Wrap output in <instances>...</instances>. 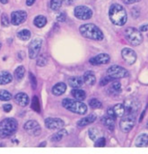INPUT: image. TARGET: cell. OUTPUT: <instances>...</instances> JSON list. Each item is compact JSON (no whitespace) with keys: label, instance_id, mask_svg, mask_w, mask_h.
Segmentation results:
<instances>
[{"label":"cell","instance_id":"4316f807","mask_svg":"<svg viewBox=\"0 0 148 154\" xmlns=\"http://www.w3.org/2000/svg\"><path fill=\"white\" fill-rule=\"evenodd\" d=\"M114 112H115L117 117L122 118L125 113V106L122 104H117L114 106V107L113 108Z\"/></svg>","mask_w":148,"mask_h":154},{"label":"cell","instance_id":"603a6c76","mask_svg":"<svg viewBox=\"0 0 148 154\" xmlns=\"http://www.w3.org/2000/svg\"><path fill=\"white\" fill-rule=\"evenodd\" d=\"M102 123L110 131L114 130V127H115V119H113V118H111L109 116H106V117H104L102 119Z\"/></svg>","mask_w":148,"mask_h":154},{"label":"cell","instance_id":"816d5d0a","mask_svg":"<svg viewBox=\"0 0 148 154\" xmlns=\"http://www.w3.org/2000/svg\"><path fill=\"white\" fill-rule=\"evenodd\" d=\"M1 47H2V45H1V43H0V49H1Z\"/></svg>","mask_w":148,"mask_h":154},{"label":"cell","instance_id":"f907efd6","mask_svg":"<svg viewBox=\"0 0 148 154\" xmlns=\"http://www.w3.org/2000/svg\"><path fill=\"white\" fill-rule=\"evenodd\" d=\"M146 128L148 129V122H147V124H146Z\"/></svg>","mask_w":148,"mask_h":154},{"label":"cell","instance_id":"ee69618b","mask_svg":"<svg viewBox=\"0 0 148 154\" xmlns=\"http://www.w3.org/2000/svg\"><path fill=\"white\" fill-rule=\"evenodd\" d=\"M140 0H123V2L125 5H132L134 3H137V2H140Z\"/></svg>","mask_w":148,"mask_h":154},{"label":"cell","instance_id":"4dcf8cb0","mask_svg":"<svg viewBox=\"0 0 148 154\" xmlns=\"http://www.w3.org/2000/svg\"><path fill=\"white\" fill-rule=\"evenodd\" d=\"M62 3H63L62 0H51L50 2L51 9L53 11H58L62 6Z\"/></svg>","mask_w":148,"mask_h":154},{"label":"cell","instance_id":"7a4b0ae2","mask_svg":"<svg viewBox=\"0 0 148 154\" xmlns=\"http://www.w3.org/2000/svg\"><path fill=\"white\" fill-rule=\"evenodd\" d=\"M79 32L83 37L89 39L100 41L104 38V34L102 31L97 25L93 24H83L79 28Z\"/></svg>","mask_w":148,"mask_h":154},{"label":"cell","instance_id":"9a60e30c","mask_svg":"<svg viewBox=\"0 0 148 154\" xmlns=\"http://www.w3.org/2000/svg\"><path fill=\"white\" fill-rule=\"evenodd\" d=\"M91 65H106L110 62V56L106 53H101L95 57H91L89 60Z\"/></svg>","mask_w":148,"mask_h":154},{"label":"cell","instance_id":"9c48e42d","mask_svg":"<svg viewBox=\"0 0 148 154\" xmlns=\"http://www.w3.org/2000/svg\"><path fill=\"white\" fill-rule=\"evenodd\" d=\"M42 39L39 38H34L29 45V57L34 59L38 57L39 53L42 47Z\"/></svg>","mask_w":148,"mask_h":154},{"label":"cell","instance_id":"e0dca14e","mask_svg":"<svg viewBox=\"0 0 148 154\" xmlns=\"http://www.w3.org/2000/svg\"><path fill=\"white\" fill-rule=\"evenodd\" d=\"M97 119V116L95 114H91V115H88L86 117H85L84 119H81L78 122V125L79 127H84V126H86L88 125H91L92 124L93 122L96 120Z\"/></svg>","mask_w":148,"mask_h":154},{"label":"cell","instance_id":"7c38bea8","mask_svg":"<svg viewBox=\"0 0 148 154\" xmlns=\"http://www.w3.org/2000/svg\"><path fill=\"white\" fill-rule=\"evenodd\" d=\"M121 56L124 61L128 65H133L137 60V54L136 52L130 48H124L121 51Z\"/></svg>","mask_w":148,"mask_h":154},{"label":"cell","instance_id":"d6986e66","mask_svg":"<svg viewBox=\"0 0 148 154\" xmlns=\"http://www.w3.org/2000/svg\"><path fill=\"white\" fill-rule=\"evenodd\" d=\"M83 79H84V83L87 84L88 85H94L96 83L95 74L91 71H87L85 72L83 76Z\"/></svg>","mask_w":148,"mask_h":154},{"label":"cell","instance_id":"7bdbcfd3","mask_svg":"<svg viewBox=\"0 0 148 154\" xmlns=\"http://www.w3.org/2000/svg\"><path fill=\"white\" fill-rule=\"evenodd\" d=\"M3 109H4V111L5 112H10L11 111V109H12V106L11 104H5L3 106Z\"/></svg>","mask_w":148,"mask_h":154},{"label":"cell","instance_id":"4fadbf2b","mask_svg":"<svg viewBox=\"0 0 148 154\" xmlns=\"http://www.w3.org/2000/svg\"><path fill=\"white\" fill-rule=\"evenodd\" d=\"M45 125L46 128L50 130L61 129L65 125V122L58 118H48L45 120Z\"/></svg>","mask_w":148,"mask_h":154},{"label":"cell","instance_id":"bcb514c9","mask_svg":"<svg viewBox=\"0 0 148 154\" xmlns=\"http://www.w3.org/2000/svg\"><path fill=\"white\" fill-rule=\"evenodd\" d=\"M65 4H66L67 5H72L74 3L75 0H62Z\"/></svg>","mask_w":148,"mask_h":154},{"label":"cell","instance_id":"d590c367","mask_svg":"<svg viewBox=\"0 0 148 154\" xmlns=\"http://www.w3.org/2000/svg\"><path fill=\"white\" fill-rule=\"evenodd\" d=\"M106 138H103V137H99V138H97L96 140H95V144H94V146L95 147H104V146H106Z\"/></svg>","mask_w":148,"mask_h":154},{"label":"cell","instance_id":"e575fe53","mask_svg":"<svg viewBox=\"0 0 148 154\" xmlns=\"http://www.w3.org/2000/svg\"><path fill=\"white\" fill-rule=\"evenodd\" d=\"M89 105H90V106L92 109H99V108L102 107V103L99 100L96 99V98L91 99L90 101H89Z\"/></svg>","mask_w":148,"mask_h":154},{"label":"cell","instance_id":"52a82bcc","mask_svg":"<svg viewBox=\"0 0 148 154\" xmlns=\"http://www.w3.org/2000/svg\"><path fill=\"white\" fill-rule=\"evenodd\" d=\"M135 123H136L135 115L127 114L125 117H124L123 119L120 120V123H119L120 130L124 132H129L133 128Z\"/></svg>","mask_w":148,"mask_h":154},{"label":"cell","instance_id":"2e32d148","mask_svg":"<svg viewBox=\"0 0 148 154\" xmlns=\"http://www.w3.org/2000/svg\"><path fill=\"white\" fill-rule=\"evenodd\" d=\"M15 101L20 106H26L29 104V97L24 92H19L15 96Z\"/></svg>","mask_w":148,"mask_h":154},{"label":"cell","instance_id":"ab89813d","mask_svg":"<svg viewBox=\"0 0 148 154\" xmlns=\"http://www.w3.org/2000/svg\"><path fill=\"white\" fill-rule=\"evenodd\" d=\"M29 76H30L29 78H30V80H31V84H32V89H36V87H37V79H36V77L32 72L29 74Z\"/></svg>","mask_w":148,"mask_h":154},{"label":"cell","instance_id":"8fae6325","mask_svg":"<svg viewBox=\"0 0 148 154\" xmlns=\"http://www.w3.org/2000/svg\"><path fill=\"white\" fill-rule=\"evenodd\" d=\"M24 129L32 136H39L41 131L39 124L35 120H29L26 122L24 125Z\"/></svg>","mask_w":148,"mask_h":154},{"label":"cell","instance_id":"836d02e7","mask_svg":"<svg viewBox=\"0 0 148 154\" xmlns=\"http://www.w3.org/2000/svg\"><path fill=\"white\" fill-rule=\"evenodd\" d=\"M99 134H100V132L97 128H91L89 130V137L93 141H95L97 138H99Z\"/></svg>","mask_w":148,"mask_h":154},{"label":"cell","instance_id":"3957f363","mask_svg":"<svg viewBox=\"0 0 148 154\" xmlns=\"http://www.w3.org/2000/svg\"><path fill=\"white\" fill-rule=\"evenodd\" d=\"M17 130V122L15 119L8 118L0 122V138H5L13 135Z\"/></svg>","mask_w":148,"mask_h":154},{"label":"cell","instance_id":"f1b7e54d","mask_svg":"<svg viewBox=\"0 0 148 154\" xmlns=\"http://www.w3.org/2000/svg\"><path fill=\"white\" fill-rule=\"evenodd\" d=\"M47 23V19L46 17L44 16H38L34 19V24L38 27V28H42L44 27Z\"/></svg>","mask_w":148,"mask_h":154},{"label":"cell","instance_id":"d6a6232c","mask_svg":"<svg viewBox=\"0 0 148 154\" xmlns=\"http://www.w3.org/2000/svg\"><path fill=\"white\" fill-rule=\"evenodd\" d=\"M11 94L7 91H5V90H1L0 91V100H2V101H9V100H11Z\"/></svg>","mask_w":148,"mask_h":154},{"label":"cell","instance_id":"ffe728a7","mask_svg":"<svg viewBox=\"0 0 148 154\" xmlns=\"http://www.w3.org/2000/svg\"><path fill=\"white\" fill-rule=\"evenodd\" d=\"M68 83L72 88H79L84 85V79L81 77H72L68 79Z\"/></svg>","mask_w":148,"mask_h":154},{"label":"cell","instance_id":"cb8c5ba5","mask_svg":"<svg viewBox=\"0 0 148 154\" xmlns=\"http://www.w3.org/2000/svg\"><path fill=\"white\" fill-rule=\"evenodd\" d=\"M72 94L73 97H75L79 101H82L86 97V94H85V91H83L81 89H79V88H74L72 91Z\"/></svg>","mask_w":148,"mask_h":154},{"label":"cell","instance_id":"681fc988","mask_svg":"<svg viewBox=\"0 0 148 154\" xmlns=\"http://www.w3.org/2000/svg\"><path fill=\"white\" fill-rule=\"evenodd\" d=\"M45 145H46V143H45V142H44V143H42V144H40V145H39V146H40V147H42V146H45Z\"/></svg>","mask_w":148,"mask_h":154},{"label":"cell","instance_id":"1f68e13d","mask_svg":"<svg viewBox=\"0 0 148 154\" xmlns=\"http://www.w3.org/2000/svg\"><path fill=\"white\" fill-rule=\"evenodd\" d=\"M32 108L37 112H40V104H39V97L34 96L32 101Z\"/></svg>","mask_w":148,"mask_h":154},{"label":"cell","instance_id":"ba28073f","mask_svg":"<svg viewBox=\"0 0 148 154\" xmlns=\"http://www.w3.org/2000/svg\"><path fill=\"white\" fill-rule=\"evenodd\" d=\"M124 106L125 112H127V114L135 115L140 109V103L136 98H128L125 101Z\"/></svg>","mask_w":148,"mask_h":154},{"label":"cell","instance_id":"74e56055","mask_svg":"<svg viewBox=\"0 0 148 154\" xmlns=\"http://www.w3.org/2000/svg\"><path fill=\"white\" fill-rule=\"evenodd\" d=\"M1 24H2L3 26H5V27L8 26L9 24H10L8 16H7L5 13H3V14H2V17H1Z\"/></svg>","mask_w":148,"mask_h":154},{"label":"cell","instance_id":"d4e9b609","mask_svg":"<svg viewBox=\"0 0 148 154\" xmlns=\"http://www.w3.org/2000/svg\"><path fill=\"white\" fill-rule=\"evenodd\" d=\"M12 81V76L8 72L0 73V85H7Z\"/></svg>","mask_w":148,"mask_h":154},{"label":"cell","instance_id":"277c9868","mask_svg":"<svg viewBox=\"0 0 148 154\" xmlns=\"http://www.w3.org/2000/svg\"><path fill=\"white\" fill-rule=\"evenodd\" d=\"M62 105L66 108V110L73 112V113L79 114V115H84L87 112V106L85 103L79 100H74V99H70V98H65L62 101Z\"/></svg>","mask_w":148,"mask_h":154},{"label":"cell","instance_id":"7dc6e473","mask_svg":"<svg viewBox=\"0 0 148 154\" xmlns=\"http://www.w3.org/2000/svg\"><path fill=\"white\" fill-rule=\"evenodd\" d=\"M35 1H36V0H26V5H27L28 6H32L33 4L35 3Z\"/></svg>","mask_w":148,"mask_h":154},{"label":"cell","instance_id":"7402d4cb","mask_svg":"<svg viewBox=\"0 0 148 154\" xmlns=\"http://www.w3.org/2000/svg\"><path fill=\"white\" fill-rule=\"evenodd\" d=\"M108 91H109V92L112 95H118L121 91V85H120V83L119 81L113 82L111 84Z\"/></svg>","mask_w":148,"mask_h":154},{"label":"cell","instance_id":"f35d334b","mask_svg":"<svg viewBox=\"0 0 148 154\" xmlns=\"http://www.w3.org/2000/svg\"><path fill=\"white\" fill-rule=\"evenodd\" d=\"M113 79H112L111 77H109V76H107V77H104L101 80H100V82H99V84H100V85L101 86H105L106 85H107V84H109L111 81H113Z\"/></svg>","mask_w":148,"mask_h":154},{"label":"cell","instance_id":"f546056e","mask_svg":"<svg viewBox=\"0 0 148 154\" xmlns=\"http://www.w3.org/2000/svg\"><path fill=\"white\" fill-rule=\"evenodd\" d=\"M66 135H67V131H66L60 130L58 132L53 134V135L51 136V140L52 142H58V141H60L62 138H64Z\"/></svg>","mask_w":148,"mask_h":154},{"label":"cell","instance_id":"5bb4252c","mask_svg":"<svg viewBox=\"0 0 148 154\" xmlns=\"http://www.w3.org/2000/svg\"><path fill=\"white\" fill-rule=\"evenodd\" d=\"M27 18V13L25 11H17L11 13V24L14 25H18V24L24 23Z\"/></svg>","mask_w":148,"mask_h":154},{"label":"cell","instance_id":"60d3db41","mask_svg":"<svg viewBox=\"0 0 148 154\" xmlns=\"http://www.w3.org/2000/svg\"><path fill=\"white\" fill-rule=\"evenodd\" d=\"M56 19L58 22H65L66 20V14L65 12H60L58 16L56 17Z\"/></svg>","mask_w":148,"mask_h":154},{"label":"cell","instance_id":"8992f818","mask_svg":"<svg viewBox=\"0 0 148 154\" xmlns=\"http://www.w3.org/2000/svg\"><path fill=\"white\" fill-rule=\"evenodd\" d=\"M107 75L112 79H123L129 76V72L126 69L119 65H112L107 69Z\"/></svg>","mask_w":148,"mask_h":154},{"label":"cell","instance_id":"30bf717a","mask_svg":"<svg viewBox=\"0 0 148 154\" xmlns=\"http://www.w3.org/2000/svg\"><path fill=\"white\" fill-rule=\"evenodd\" d=\"M74 14H75L76 17H78L79 19L87 20V19H90L92 17V11L87 6L79 5L74 9Z\"/></svg>","mask_w":148,"mask_h":154},{"label":"cell","instance_id":"b9f144b4","mask_svg":"<svg viewBox=\"0 0 148 154\" xmlns=\"http://www.w3.org/2000/svg\"><path fill=\"white\" fill-rule=\"evenodd\" d=\"M107 116L113 118V119H116V118H117V116H116L115 112H114V111H113V108H109V109L107 110Z\"/></svg>","mask_w":148,"mask_h":154},{"label":"cell","instance_id":"83f0119b","mask_svg":"<svg viewBox=\"0 0 148 154\" xmlns=\"http://www.w3.org/2000/svg\"><path fill=\"white\" fill-rule=\"evenodd\" d=\"M31 32L29 30H22L20 32H17V38L20 40L27 41L31 38Z\"/></svg>","mask_w":148,"mask_h":154},{"label":"cell","instance_id":"c3c4849f","mask_svg":"<svg viewBox=\"0 0 148 154\" xmlns=\"http://www.w3.org/2000/svg\"><path fill=\"white\" fill-rule=\"evenodd\" d=\"M0 2H1L2 4L5 5V4H7V3H8V0H0Z\"/></svg>","mask_w":148,"mask_h":154},{"label":"cell","instance_id":"44dd1931","mask_svg":"<svg viewBox=\"0 0 148 154\" xmlns=\"http://www.w3.org/2000/svg\"><path fill=\"white\" fill-rule=\"evenodd\" d=\"M135 146L138 147H144L148 146V134L146 133L140 134L135 141Z\"/></svg>","mask_w":148,"mask_h":154},{"label":"cell","instance_id":"ac0fdd59","mask_svg":"<svg viewBox=\"0 0 148 154\" xmlns=\"http://www.w3.org/2000/svg\"><path fill=\"white\" fill-rule=\"evenodd\" d=\"M66 91V85L65 83H58L57 85H55L53 87H52V94L55 95V96H60L62 94H64Z\"/></svg>","mask_w":148,"mask_h":154},{"label":"cell","instance_id":"5b68a950","mask_svg":"<svg viewBox=\"0 0 148 154\" xmlns=\"http://www.w3.org/2000/svg\"><path fill=\"white\" fill-rule=\"evenodd\" d=\"M125 37L133 46H138L143 42V36L141 34V32L134 27L126 28L125 30Z\"/></svg>","mask_w":148,"mask_h":154},{"label":"cell","instance_id":"6da1fadb","mask_svg":"<svg viewBox=\"0 0 148 154\" xmlns=\"http://www.w3.org/2000/svg\"><path fill=\"white\" fill-rule=\"evenodd\" d=\"M109 17L113 24L123 26L127 21L126 11L122 5L119 4H113L109 9Z\"/></svg>","mask_w":148,"mask_h":154},{"label":"cell","instance_id":"484cf974","mask_svg":"<svg viewBox=\"0 0 148 154\" xmlns=\"http://www.w3.org/2000/svg\"><path fill=\"white\" fill-rule=\"evenodd\" d=\"M25 67L22 66V65H20V66L17 67V69L15 70V72H14V77H15V79H16L17 80L20 81V80L23 79V78H24V76H25Z\"/></svg>","mask_w":148,"mask_h":154},{"label":"cell","instance_id":"8d00e7d4","mask_svg":"<svg viewBox=\"0 0 148 154\" xmlns=\"http://www.w3.org/2000/svg\"><path fill=\"white\" fill-rule=\"evenodd\" d=\"M47 64V58L45 55H41L38 57V60H37V65L39 66H45V65Z\"/></svg>","mask_w":148,"mask_h":154},{"label":"cell","instance_id":"f6af8a7d","mask_svg":"<svg viewBox=\"0 0 148 154\" xmlns=\"http://www.w3.org/2000/svg\"><path fill=\"white\" fill-rule=\"evenodd\" d=\"M140 32H147L148 31V24L145 25H141L140 28Z\"/></svg>","mask_w":148,"mask_h":154}]
</instances>
